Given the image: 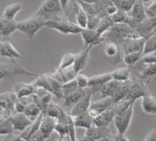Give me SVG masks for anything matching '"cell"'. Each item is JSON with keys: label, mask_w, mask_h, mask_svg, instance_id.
<instances>
[{"label": "cell", "mask_w": 156, "mask_h": 141, "mask_svg": "<svg viewBox=\"0 0 156 141\" xmlns=\"http://www.w3.org/2000/svg\"><path fill=\"white\" fill-rule=\"evenodd\" d=\"M136 101L134 100H122L121 102H119V104H117V110H116V115H119L120 113L125 112L126 110H128L130 106H132L134 105Z\"/></svg>", "instance_id": "47"}, {"label": "cell", "mask_w": 156, "mask_h": 141, "mask_svg": "<svg viewBox=\"0 0 156 141\" xmlns=\"http://www.w3.org/2000/svg\"><path fill=\"white\" fill-rule=\"evenodd\" d=\"M123 83L116 81V80H111L108 83H107L102 89L100 90V95L102 98H108V97H112L118 90L121 87Z\"/></svg>", "instance_id": "27"}, {"label": "cell", "mask_w": 156, "mask_h": 141, "mask_svg": "<svg viewBox=\"0 0 156 141\" xmlns=\"http://www.w3.org/2000/svg\"><path fill=\"white\" fill-rule=\"evenodd\" d=\"M20 75H27L30 77H38L34 73L23 68L19 64L15 59L0 57V83L14 79Z\"/></svg>", "instance_id": "1"}, {"label": "cell", "mask_w": 156, "mask_h": 141, "mask_svg": "<svg viewBox=\"0 0 156 141\" xmlns=\"http://www.w3.org/2000/svg\"><path fill=\"white\" fill-rule=\"evenodd\" d=\"M45 23L46 20L42 18L32 15L29 19L18 22L17 28L18 30L21 31L28 39L31 40L40 29L45 27Z\"/></svg>", "instance_id": "5"}, {"label": "cell", "mask_w": 156, "mask_h": 141, "mask_svg": "<svg viewBox=\"0 0 156 141\" xmlns=\"http://www.w3.org/2000/svg\"><path fill=\"white\" fill-rule=\"evenodd\" d=\"M1 45H2V41L0 40V50H1Z\"/></svg>", "instance_id": "62"}, {"label": "cell", "mask_w": 156, "mask_h": 141, "mask_svg": "<svg viewBox=\"0 0 156 141\" xmlns=\"http://www.w3.org/2000/svg\"><path fill=\"white\" fill-rule=\"evenodd\" d=\"M52 78H54L56 81H58L60 84H62V85L67 84L68 82L73 80L75 78V76L77 75L76 72L74 70L73 67H70L68 69H64V70H56V72L51 74Z\"/></svg>", "instance_id": "20"}, {"label": "cell", "mask_w": 156, "mask_h": 141, "mask_svg": "<svg viewBox=\"0 0 156 141\" xmlns=\"http://www.w3.org/2000/svg\"><path fill=\"white\" fill-rule=\"evenodd\" d=\"M45 27L55 29L63 35L68 34H81L83 29L80 28L76 23L70 21L65 15L54 18L51 20L46 21Z\"/></svg>", "instance_id": "3"}, {"label": "cell", "mask_w": 156, "mask_h": 141, "mask_svg": "<svg viewBox=\"0 0 156 141\" xmlns=\"http://www.w3.org/2000/svg\"><path fill=\"white\" fill-rule=\"evenodd\" d=\"M98 141H114L113 138H110V137H104V138H101Z\"/></svg>", "instance_id": "58"}, {"label": "cell", "mask_w": 156, "mask_h": 141, "mask_svg": "<svg viewBox=\"0 0 156 141\" xmlns=\"http://www.w3.org/2000/svg\"><path fill=\"white\" fill-rule=\"evenodd\" d=\"M141 1L144 3V2H150V1H154V0H141Z\"/></svg>", "instance_id": "60"}, {"label": "cell", "mask_w": 156, "mask_h": 141, "mask_svg": "<svg viewBox=\"0 0 156 141\" xmlns=\"http://www.w3.org/2000/svg\"><path fill=\"white\" fill-rule=\"evenodd\" d=\"M144 141H156V128H153L146 136Z\"/></svg>", "instance_id": "53"}, {"label": "cell", "mask_w": 156, "mask_h": 141, "mask_svg": "<svg viewBox=\"0 0 156 141\" xmlns=\"http://www.w3.org/2000/svg\"><path fill=\"white\" fill-rule=\"evenodd\" d=\"M56 141H66L65 139H62V138H61V137H59Z\"/></svg>", "instance_id": "61"}, {"label": "cell", "mask_w": 156, "mask_h": 141, "mask_svg": "<svg viewBox=\"0 0 156 141\" xmlns=\"http://www.w3.org/2000/svg\"><path fill=\"white\" fill-rule=\"evenodd\" d=\"M113 80L111 73H106L98 75H95L89 78V83H88V87L92 88L94 93L96 92H100L102 87L108 83L109 81Z\"/></svg>", "instance_id": "17"}, {"label": "cell", "mask_w": 156, "mask_h": 141, "mask_svg": "<svg viewBox=\"0 0 156 141\" xmlns=\"http://www.w3.org/2000/svg\"><path fill=\"white\" fill-rule=\"evenodd\" d=\"M75 58H76V54H73L70 52H67L63 55V57L62 58V60L60 62V65L58 67V70H64V69H68L70 67L73 66V63L75 61Z\"/></svg>", "instance_id": "43"}, {"label": "cell", "mask_w": 156, "mask_h": 141, "mask_svg": "<svg viewBox=\"0 0 156 141\" xmlns=\"http://www.w3.org/2000/svg\"><path fill=\"white\" fill-rule=\"evenodd\" d=\"M13 126L10 116H4L0 119V136H10L13 133Z\"/></svg>", "instance_id": "35"}, {"label": "cell", "mask_w": 156, "mask_h": 141, "mask_svg": "<svg viewBox=\"0 0 156 141\" xmlns=\"http://www.w3.org/2000/svg\"><path fill=\"white\" fill-rule=\"evenodd\" d=\"M34 95H35V102L38 104V105L41 107L42 113L44 114L47 109V106L51 102V95L52 94L44 89L37 88Z\"/></svg>", "instance_id": "23"}, {"label": "cell", "mask_w": 156, "mask_h": 141, "mask_svg": "<svg viewBox=\"0 0 156 141\" xmlns=\"http://www.w3.org/2000/svg\"><path fill=\"white\" fill-rule=\"evenodd\" d=\"M33 84L36 86V88H41V89H44V90L52 94L51 85L48 74H43L41 76H38L36 78V80L33 82Z\"/></svg>", "instance_id": "39"}, {"label": "cell", "mask_w": 156, "mask_h": 141, "mask_svg": "<svg viewBox=\"0 0 156 141\" xmlns=\"http://www.w3.org/2000/svg\"><path fill=\"white\" fill-rule=\"evenodd\" d=\"M22 9V5L21 3H15V4H11L9 6H8L4 12H3V16L2 18L4 19H12L15 20V17L16 15Z\"/></svg>", "instance_id": "36"}, {"label": "cell", "mask_w": 156, "mask_h": 141, "mask_svg": "<svg viewBox=\"0 0 156 141\" xmlns=\"http://www.w3.org/2000/svg\"><path fill=\"white\" fill-rule=\"evenodd\" d=\"M62 111H63V108L62 106H60L56 103L51 102L49 104V105L47 106V109H46L44 115H49L51 117H53L55 119H58L60 117L61 114L62 113Z\"/></svg>", "instance_id": "41"}, {"label": "cell", "mask_w": 156, "mask_h": 141, "mask_svg": "<svg viewBox=\"0 0 156 141\" xmlns=\"http://www.w3.org/2000/svg\"><path fill=\"white\" fill-rule=\"evenodd\" d=\"M94 94L95 93H94L93 89L90 88V87H87V88H85V89H78L76 92H74L72 95L64 97L63 104H62V108L69 113L70 110L77 103H79L84 97H86L88 95H94Z\"/></svg>", "instance_id": "6"}, {"label": "cell", "mask_w": 156, "mask_h": 141, "mask_svg": "<svg viewBox=\"0 0 156 141\" xmlns=\"http://www.w3.org/2000/svg\"><path fill=\"white\" fill-rule=\"evenodd\" d=\"M101 44H102L104 56L110 64L116 65L122 60L119 44L110 41H104Z\"/></svg>", "instance_id": "7"}, {"label": "cell", "mask_w": 156, "mask_h": 141, "mask_svg": "<svg viewBox=\"0 0 156 141\" xmlns=\"http://www.w3.org/2000/svg\"><path fill=\"white\" fill-rule=\"evenodd\" d=\"M142 57H143L142 52H132V53L124 54L123 60L128 66H133L139 63Z\"/></svg>", "instance_id": "44"}, {"label": "cell", "mask_w": 156, "mask_h": 141, "mask_svg": "<svg viewBox=\"0 0 156 141\" xmlns=\"http://www.w3.org/2000/svg\"><path fill=\"white\" fill-rule=\"evenodd\" d=\"M92 47L93 46H88L87 48H84L79 53L76 54L75 61L73 66L76 74H79L87 66V64L89 60V54H90V50L92 49Z\"/></svg>", "instance_id": "19"}, {"label": "cell", "mask_w": 156, "mask_h": 141, "mask_svg": "<svg viewBox=\"0 0 156 141\" xmlns=\"http://www.w3.org/2000/svg\"><path fill=\"white\" fill-rule=\"evenodd\" d=\"M69 1L70 0H61V4H62V9H63V12L65 11L68 4H69Z\"/></svg>", "instance_id": "55"}, {"label": "cell", "mask_w": 156, "mask_h": 141, "mask_svg": "<svg viewBox=\"0 0 156 141\" xmlns=\"http://www.w3.org/2000/svg\"><path fill=\"white\" fill-rule=\"evenodd\" d=\"M57 124V119L51 117L49 115H44L41 123V126H40V131L42 133V135L44 136L45 139L49 138L52 132L55 130V126Z\"/></svg>", "instance_id": "24"}, {"label": "cell", "mask_w": 156, "mask_h": 141, "mask_svg": "<svg viewBox=\"0 0 156 141\" xmlns=\"http://www.w3.org/2000/svg\"><path fill=\"white\" fill-rule=\"evenodd\" d=\"M113 140L114 141H129L128 137L125 136V134H119V133L115 135V136L113 137Z\"/></svg>", "instance_id": "54"}, {"label": "cell", "mask_w": 156, "mask_h": 141, "mask_svg": "<svg viewBox=\"0 0 156 141\" xmlns=\"http://www.w3.org/2000/svg\"><path fill=\"white\" fill-rule=\"evenodd\" d=\"M147 39L148 38H142V37L126 39L121 44L124 54L132 53V52L143 53V50H144V46H145V42Z\"/></svg>", "instance_id": "10"}, {"label": "cell", "mask_w": 156, "mask_h": 141, "mask_svg": "<svg viewBox=\"0 0 156 141\" xmlns=\"http://www.w3.org/2000/svg\"><path fill=\"white\" fill-rule=\"evenodd\" d=\"M34 15L48 21L65 14L61 4V0H44Z\"/></svg>", "instance_id": "4"}, {"label": "cell", "mask_w": 156, "mask_h": 141, "mask_svg": "<svg viewBox=\"0 0 156 141\" xmlns=\"http://www.w3.org/2000/svg\"><path fill=\"white\" fill-rule=\"evenodd\" d=\"M102 18L100 17H89L88 19V24H87V29H97L99 23H100V20H101Z\"/></svg>", "instance_id": "50"}, {"label": "cell", "mask_w": 156, "mask_h": 141, "mask_svg": "<svg viewBox=\"0 0 156 141\" xmlns=\"http://www.w3.org/2000/svg\"><path fill=\"white\" fill-rule=\"evenodd\" d=\"M79 141H97V140H95L94 138H92V137H90V136H83L80 139H79Z\"/></svg>", "instance_id": "57"}, {"label": "cell", "mask_w": 156, "mask_h": 141, "mask_svg": "<svg viewBox=\"0 0 156 141\" xmlns=\"http://www.w3.org/2000/svg\"><path fill=\"white\" fill-rule=\"evenodd\" d=\"M154 119H155V121H156V115H155V116H154Z\"/></svg>", "instance_id": "63"}, {"label": "cell", "mask_w": 156, "mask_h": 141, "mask_svg": "<svg viewBox=\"0 0 156 141\" xmlns=\"http://www.w3.org/2000/svg\"><path fill=\"white\" fill-rule=\"evenodd\" d=\"M118 10H119L118 8H117L113 3L110 4L109 6H108L107 9H106V12H107V15H108V16H112V15H114Z\"/></svg>", "instance_id": "52"}, {"label": "cell", "mask_w": 156, "mask_h": 141, "mask_svg": "<svg viewBox=\"0 0 156 141\" xmlns=\"http://www.w3.org/2000/svg\"><path fill=\"white\" fill-rule=\"evenodd\" d=\"M155 28H156V16L151 18H147L141 22H140L138 27L135 29V31L139 34L140 37L149 38L152 34Z\"/></svg>", "instance_id": "14"}, {"label": "cell", "mask_w": 156, "mask_h": 141, "mask_svg": "<svg viewBox=\"0 0 156 141\" xmlns=\"http://www.w3.org/2000/svg\"><path fill=\"white\" fill-rule=\"evenodd\" d=\"M75 81L77 82V84L79 86L80 89H85L88 87V83H89V78L87 77L85 74H77V75L75 76Z\"/></svg>", "instance_id": "48"}, {"label": "cell", "mask_w": 156, "mask_h": 141, "mask_svg": "<svg viewBox=\"0 0 156 141\" xmlns=\"http://www.w3.org/2000/svg\"><path fill=\"white\" fill-rule=\"evenodd\" d=\"M153 51H156V33L147 39L143 50V55L151 53Z\"/></svg>", "instance_id": "45"}, {"label": "cell", "mask_w": 156, "mask_h": 141, "mask_svg": "<svg viewBox=\"0 0 156 141\" xmlns=\"http://www.w3.org/2000/svg\"><path fill=\"white\" fill-rule=\"evenodd\" d=\"M141 108L144 114L156 115V98L151 94L141 98Z\"/></svg>", "instance_id": "29"}, {"label": "cell", "mask_w": 156, "mask_h": 141, "mask_svg": "<svg viewBox=\"0 0 156 141\" xmlns=\"http://www.w3.org/2000/svg\"><path fill=\"white\" fill-rule=\"evenodd\" d=\"M18 101V97L15 93H4L0 94V109L6 112L10 116L15 110V106Z\"/></svg>", "instance_id": "11"}, {"label": "cell", "mask_w": 156, "mask_h": 141, "mask_svg": "<svg viewBox=\"0 0 156 141\" xmlns=\"http://www.w3.org/2000/svg\"><path fill=\"white\" fill-rule=\"evenodd\" d=\"M130 87H131V80L129 81H127V82H124L121 85V87L118 90V92L111 97L114 104L117 105L119 104V102H121L122 100H124L129 93V90H130Z\"/></svg>", "instance_id": "32"}, {"label": "cell", "mask_w": 156, "mask_h": 141, "mask_svg": "<svg viewBox=\"0 0 156 141\" xmlns=\"http://www.w3.org/2000/svg\"><path fill=\"white\" fill-rule=\"evenodd\" d=\"M44 140H46L45 137H44V136H43L42 133L39 130V131H37L36 133H34L27 141H44Z\"/></svg>", "instance_id": "51"}, {"label": "cell", "mask_w": 156, "mask_h": 141, "mask_svg": "<svg viewBox=\"0 0 156 141\" xmlns=\"http://www.w3.org/2000/svg\"><path fill=\"white\" fill-rule=\"evenodd\" d=\"M48 75H49L50 83H51V85L52 95H54L59 100H63L64 95H63V93H62V84H60L58 81H56L54 78H52L51 74H48Z\"/></svg>", "instance_id": "42"}, {"label": "cell", "mask_w": 156, "mask_h": 141, "mask_svg": "<svg viewBox=\"0 0 156 141\" xmlns=\"http://www.w3.org/2000/svg\"><path fill=\"white\" fill-rule=\"evenodd\" d=\"M128 15L131 19L137 20L138 22H141L142 20L147 19L145 7H144L143 2L141 1V0H137V1L135 2V4L133 5L132 9H130V11L128 12Z\"/></svg>", "instance_id": "26"}, {"label": "cell", "mask_w": 156, "mask_h": 141, "mask_svg": "<svg viewBox=\"0 0 156 141\" xmlns=\"http://www.w3.org/2000/svg\"><path fill=\"white\" fill-rule=\"evenodd\" d=\"M36 86L33 83L25 84V83H16L14 85V93L16 94L18 99H21L30 95H32L36 92Z\"/></svg>", "instance_id": "22"}, {"label": "cell", "mask_w": 156, "mask_h": 141, "mask_svg": "<svg viewBox=\"0 0 156 141\" xmlns=\"http://www.w3.org/2000/svg\"><path fill=\"white\" fill-rule=\"evenodd\" d=\"M113 105H115V104H114V102H113L111 97L103 98V99L98 100L97 102L91 103V105L89 107L88 113L90 114V115L93 118H96L97 116H98L99 115H101L103 112H105L106 110L109 109Z\"/></svg>", "instance_id": "12"}, {"label": "cell", "mask_w": 156, "mask_h": 141, "mask_svg": "<svg viewBox=\"0 0 156 141\" xmlns=\"http://www.w3.org/2000/svg\"><path fill=\"white\" fill-rule=\"evenodd\" d=\"M115 23L112 21V19H111V18L109 17V16H106V17H104V18H102L101 19V20H100V23H99V25H98V29H96L97 30V32H98V36L100 37V38H102V36L114 25Z\"/></svg>", "instance_id": "37"}, {"label": "cell", "mask_w": 156, "mask_h": 141, "mask_svg": "<svg viewBox=\"0 0 156 141\" xmlns=\"http://www.w3.org/2000/svg\"><path fill=\"white\" fill-rule=\"evenodd\" d=\"M10 120L14 130L23 132L25 131L34 121H31L23 113H17L10 115Z\"/></svg>", "instance_id": "15"}, {"label": "cell", "mask_w": 156, "mask_h": 141, "mask_svg": "<svg viewBox=\"0 0 156 141\" xmlns=\"http://www.w3.org/2000/svg\"><path fill=\"white\" fill-rule=\"evenodd\" d=\"M23 114L27 115L31 121H35L41 115V114H42V111L38 104L36 102H33L26 107Z\"/></svg>", "instance_id": "34"}, {"label": "cell", "mask_w": 156, "mask_h": 141, "mask_svg": "<svg viewBox=\"0 0 156 141\" xmlns=\"http://www.w3.org/2000/svg\"><path fill=\"white\" fill-rule=\"evenodd\" d=\"M151 63H156V51L143 55V57L141 58V60L138 64H151Z\"/></svg>", "instance_id": "49"}, {"label": "cell", "mask_w": 156, "mask_h": 141, "mask_svg": "<svg viewBox=\"0 0 156 141\" xmlns=\"http://www.w3.org/2000/svg\"><path fill=\"white\" fill-rule=\"evenodd\" d=\"M78 1H81L87 4H97L99 2V0H78Z\"/></svg>", "instance_id": "56"}, {"label": "cell", "mask_w": 156, "mask_h": 141, "mask_svg": "<svg viewBox=\"0 0 156 141\" xmlns=\"http://www.w3.org/2000/svg\"><path fill=\"white\" fill-rule=\"evenodd\" d=\"M73 119L75 127H82V128L88 129L92 126H94V118L90 115L88 112L82 114Z\"/></svg>", "instance_id": "30"}, {"label": "cell", "mask_w": 156, "mask_h": 141, "mask_svg": "<svg viewBox=\"0 0 156 141\" xmlns=\"http://www.w3.org/2000/svg\"><path fill=\"white\" fill-rule=\"evenodd\" d=\"M139 34L130 28L129 25L120 23V24H114L103 36H102V42L104 41H110L115 42L117 44H122V42L128 38H139Z\"/></svg>", "instance_id": "2"}, {"label": "cell", "mask_w": 156, "mask_h": 141, "mask_svg": "<svg viewBox=\"0 0 156 141\" xmlns=\"http://www.w3.org/2000/svg\"><path fill=\"white\" fill-rule=\"evenodd\" d=\"M110 1L118 8L119 10L128 13L130 11L137 0H110Z\"/></svg>", "instance_id": "40"}, {"label": "cell", "mask_w": 156, "mask_h": 141, "mask_svg": "<svg viewBox=\"0 0 156 141\" xmlns=\"http://www.w3.org/2000/svg\"><path fill=\"white\" fill-rule=\"evenodd\" d=\"M93 95H88L86 97H84L79 103H77L69 112L70 115L74 118L78 115H80L82 114H85L88 112L89 107L91 105V98Z\"/></svg>", "instance_id": "21"}, {"label": "cell", "mask_w": 156, "mask_h": 141, "mask_svg": "<svg viewBox=\"0 0 156 141\" xmlns=\"http://www.w3.org/2000/svg\"><path fill=\"white\" fill-rule=\"evenodd\" d=\"M139 65H142L141 70L138 73V76L141 80L149 81L150 79L153 78L154 76H156V63L139 64Z\"/></svg>", "instance_id": "31"}, {"label": "cell", "mask_w": 156, "mask_h": 141, "mask_svg": "<svg viewBox=\"0 0 156 141\" xmlns=\"http://www.w3.org/2000/svg\"><path fill=\"white\" fill-rule=\"evenodd\" d=\"M2 117H4V116H3V112H2L1 109H0V119H1Z\"/></svg>", "instance_id": "59"}, {"label": "cell", "mask_w": 156, "mask_h": 141, "mask_svg": "<svg viewBox=\"0 0 156 141\" xmlns=\"http://www.w3.org/2000/svg\"><path fill=\"white\" fill-rule=\"evenodd\" d=\"M17 25L18 22L15 20L0 18V36L4 40H9L11 34L18 29Z\"/></svg>", "instance_id": "16"}, {"label": "cell", "mask_w": 156, "mask_h": 141, "mask_svg": "<svg viewBox=\"0 0 156 141\" xmlns=\"http://www.w3.org/2000/svg\"><path fill=\"white\" fill-rule=\"evenodd\" d=\"M0 57L9 58V59H16L20 57V53L14 48L9 40L2 41L1 50H0Z\"/></svg>", "instance_id": "28"}, {"label": "cell", "mask_w": 156, "mask_h": 141, "mask_svg": "<svg viewBox=\"0 0 156 141\" xmlns=\"http://www.w3.org/2000/svg\"><path fill=\"white\" fill-rule=\"evenodd\" d=\"M81 36L85 42L84 48H87L88 46H95L97 44L102 43V38H100L98 36L97 30H95V29H83Z\"/></svg>", "instance_id": "25"}, {"label": "cell", "mask_w": 156, "mask_h": 141, "mask_svg": "<svg viewBox=\"0 0 156 141\" xmlns=\"http://www.w3.org/2000/svg\"><path fill=\"white\" fill-rule=\"evenodd\" d=\"M133 115V105L130 106L128 110L119 115H116L114 118V125L119 134H125L128 130Z\"/></svg>", "instance_id": "8"}, {"label": "cell", "mask_w": 156, "mask_h": 141, "mask_svg": "<svg viewBox=\"0 0 156 141\" xmlns=\"http://www.w3.org/2000/svg\"><path fill=\"white\" fill-rule=\"evenodd\" d=\"M117 133H114L108 126H92L90 128L87 129L86 136L94 138L95 140H99L104 137H110L113 138Z\"/></svg>", "instance_id": "13"}, {"label": "cell", "mask_w": 156, "mask_h": 141, "mask_svg": "<svg viewBox=\"0 0 156 141\" xmlns=\"http://www.w3.org/2000/svg\"><path fill=\"white\" fill-rule=\"evenodd\" d=\"M116 110H117V105H113L112 107L106 110L96 118H94V126H108L109 124L114 121V118L116 116Z\"/></svg>", "instance_id": "18"}, {"label": "cell", "mask_w": 156, "mask_h": 141, "mask_svg": "<svg viewBox=\"0 0 156 141\" xmlns=\"http://www.w3.org/2000/svg\"><path fill=\"white\" fill-rule=\"evenodd\" d=\"M88 14L86 12V10L82 8V6L78 9L77 13H76V17H75V22L76 24L79 26L80 28H82L83 29L87 28V24H88Z\"/></svg>", "instance_id": "38"}, {"label": "cell", "mask_w": 156, "mask_h": 141, "mask_svg": "<svg viewBox=\"0 0 156 141\" xmlns=\"http://www.w3.org/2000/svg\"><path fill=\"white\" fill-rule=\"evenodd\" d=\"M78 89H80V88H79V86H78L77 82L75 81V79L68 82L67 84H65L62 85V93H63L64 97L72 95L73 93L76 92Z\"/></svg>", "instance_id": "46"}, {"label": "cell", "mask_w": 156, "mask_h": 141, "mask_svg": "<svg viewBox=\"0 0 156 141\" xmlns=\"http://www.w3.org/2000/svg\"><path fill=\"white\" fill-rule=\"evenodd\" d=\"M149 94V89L147 88L146 84L140 77H138L134 80H131V87L128 96L125 99L137 101L139 98H142Z\"/></svg>", "instance_id": "9"}, {"label": "cell", "mask_w": 156, "mask_h": 141, "mask_svg": "<svg viewBox=\"0 0 156 141\" xmlns=\"http://www.w3.org/2000/svg\"><path fill=\"white\" fill-rule=\"evenodd\" d=\"M111 75H112L113 80L124 83V82L130 80L131 72L129 68H119L111 72Z\"/></svg>", "instance_id": "33"}]
</instances>
